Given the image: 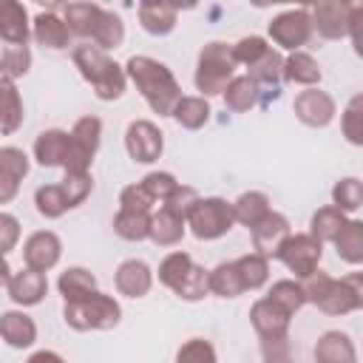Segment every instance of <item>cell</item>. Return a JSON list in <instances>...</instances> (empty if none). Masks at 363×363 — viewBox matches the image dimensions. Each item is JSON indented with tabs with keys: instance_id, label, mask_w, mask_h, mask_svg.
<instances>
[{
	"instance_id": "cell-48",
	"label": "cell",
	"mask_w": 363,
	"mask_h": 363,
	"mask_svg": "<svg viewBox=\"0 0 363 363\" xmlns=\"http://www.w3.org/2000/svg\"><path fill=\"white\" fill-rule=\"evenodd\" d=\"M357 119H360V99H352L349 111H346V136L349 142H360V128H357Z\"/></svg>"
},
{
	"instance_id": "cell-46",
	"label": "cell",
	"mask_w": 363,
	"mask_h": 363,
	"mask_svg": "<svg viewBox=\"0 0 363 363\" xmlns=\"http://www.w3.org/2000/svg\"><path fill=\"white\" fill-rule=\"evenodd\" d=\"M20 238V224L14 216L0 213V252H9Z\"/></svg>"
},
{
	"instance_id": "cell-23",
	"label": "cell",
	"mask_w": 363,
	"mask_h": 363,
	"mask_svg": "<svg viewBox=\"0 0 363 363\" xmlns=\"http://www.w3.org/2000/svg\"><path fill=\"white\" fill-rule=\"evenodd\" d=\"M113 230L128 241H142L150 233V216H147V210H125L122 207L119 216L113 218Z\"/></svg>"
},
{
	"instance_id": "cell-26",
	"label": "cell",
	"mask_w": 363,
	"mask_h": 363,
	"mask_svg": "<svg viewBox=\"0 0 363 363\" xmlns=\"http://www.w3.org/2000/svg\"><path fill=\"white\" fill-rule=\"evenodd\" d=\"M207 284L213 292L224 295V298H235L238 292H244V281H241V272H238V264H221L216 267L210 275H207Z\"/></svg>"
},
{
	"instance_id": "cell-1",
	"label": "cell",
	"mask_w": 363,
	"mask_h": 363,
	"mask_svg": "<svg viewBox=\"0 0 363 363\" xmlns=\"http://www.w3.org/2000/svg\"><path fill=\"white\" fill-rule=\"evenodd\" d=\"M128 74L156 113L173 111V105L179 102V85H176L173 74L167 71V65H162L150 57H130Z\"/></svg>"
},
{
	"instance_id": "cell-6",
	"label": "cell",
	"mask_w": 363,
	"mask_h": 363,
	"mask_svg": "<svg viewBox=\"0 0 363 363\" xmlns=\"http://www.w3.org/2000/svg\"><path fill=\"white\" fill-rule=\"evenodd\" d=\"M187 221H190L196 238H218L233 227L235 216H233V204H227L221 199H204V201L199 199L196 207L190 210Z\"/></svg>"
},
{
	"instance_id": "cell-41",
	"label": "cell",
	"mask_w": 363,
	"mask_h": 363,
	"mask_svg": "<svg viewBox=\"0 0 363 363\" xmlns=\"http://www.w3.org/2000/svg\"><path fill=\"white\" fill-rule=\"evenodd\" d=\"M60 187L65 190V199H68V204L74 207V204H79V201L91 193V176H88V173H68Z\"/></svg>"
},
{
	"instance_id": "cell-18",
	"label": "cell",
	"mask_w": 363,
	"mask_h": 363,
	"mask_svg": "<svg viewBox=\"0 0 363 363\" xmlns=\"http://www.w3.org/2000/svg\"><path fill=\"white\" fill-rule=\"evenodd\" d=\"M68 142H71V136L62 133V130H45V133H40V139H37V145H34L37 162L45 164V167H51V164H65Z\"/></svg>"
},
{
	"instance_id": "cell-39",
	"label": "cell",
	"mask_w": 363,
	"mask_h": 363,
	"mask_svg": "<svg viewBox=\"0 0 363 363\" xmlns=\"http://www.w3.org/2000/svg\"><path fill=\"white\" fill-rule=\"evenodd\" d=\"M269 298H272L281 309H286V312H295V309L306 301V298H303V289H301V286H295L292 281H278V284L272 286Z\"/></svg>"
},
{
	"instance_id": "cell-24",
	"label": "cell",
	"mask_w": 363,
	"mask_h": 363,
	"mask_svg": "<svg viewBox=\"0 0 363 363\" xmlns=\"http://www.w3.org/2000/svg\"><path fill=\"white\" fill-rule=\"evenodd\" d=\"M68 26L60 20V17H54V14H40L37 20H34V37L43 43V45H48V48H65V43H68Z\"/></svg>"
},
{
	"instance_id": "cell-17",
	"label": "cell",
	"mask_w": 363,
	"mask_h": 363,
	"mask_svg": "<svg viewBox=\"0 0 363 363\" xmlns=\"http://www.w3.org/2000/svg\"><path fill=\"white\" fill-rule=\"evenodd\" d=\"M23 122V102L11 79L0 77V133H14Z\"/></svg>"
},
{
	"instance_id": "cell-36",
	"label": "cell",
	"mask_w": 363,
	"mask_h": 363,
	"mask_svg": "<svg viewBox=\"0 0 363 363\" xmlns=\"http://www.w3.org/2000/svg\"><path fill=\"white\" fill-rule=\"evenodd\" d=\"M190 267H193V261H190L187 252H170L162 261V267H159V278H162V284H167V286L176 289L182 284V278L190 272Z\"/></svg>"
},
{
	"instance_id": "cell-10",
	"label": "cell",
	"mask_w": 363,
	"mask_h": 363,
	"mask_svg": "<svg viewBox=\"0 0 363 363\" xmlns=\"http://www.w3.org/2000/svg\"><path fill=\"white\" fill-rule=\"evenodd\" d=\"M125 145L136 162H153L162 153V133L150 122H133L125 133Z\"/></svg>"
},
{
	"instance_id": "cell-28",
	"label": "cell",
	"mask_w": 363,
	"mask_h": 363,
	"mask_svg": "<svg viewBox=\"0 0 363 363\" xmlns=\"http://www.w3.org/2000/svg\"><path fill=\"white\" fill-rule=\"evenodd\" d=\"M0 335L11 346H28L34 340V323L20 312H6L0 318Z\"/></svg>"
},
{
	"instance_id": "cell-14",
	"label": "cell",
	"mask_w": 363,
	"mask_h": 363,
	"mask_svg": "<svg viewBox=\"0 0 363 363\" xmlns=\"http://www.w3.org/2000/svg\"><path fill=\"white\" fill-rule=\"evenodd\" d=\"M286 309H281L272 298L267 301H258L252 306V323L255 329L264 335V340H281L284 332H286Z\"/></svg>"
},
{
	"instance_id": "cell-2",
	"label": "cell",
	"mask_w": 363,
	"mask_h": 363,
	"mask_svg": "<svg viewBox=\"0 0 363 363\" xmlns=\"http://www.w3.org/2000/svg\"><path fill=\"white\" fill-rule=\"evenodd\" d=\"M74 62L79 65L82 77L94 85L99 99H116L125 91V74L116 62H111L99 48L91 45H79L74 51Z\"/></svg>"
},
{
	"instance_id": "cell-33",
	"label": "cell",
	"mask_w": 363,
	"mask_h": 363,
	"mask_svg": "<svg viewBox=\"0 0 363 363\" xmlns=\"http://www.w3.org/2000/svg\"><path fill=\"white\" fill-rule=\"evenodd\" d=\"M122 37H125L122 20L116 14H111V11H102V17L96 23V31H94V43L99 48H116L122 43Z\"/></svg>"
},
{
	"instance_id": "cell-12",
	"label": "cell",
	"mask_w": 363,
	"mask_h": 363,
	"mask_svg": "<svg viewBox=\"0 0 363 363\" xmlns=\"http://www.w3.org/2000/svg\"><path fill=\"white\" fill-rule=\"evenodd\" d=\"M289 235V224L284 216L278 213H267L255 227H252V241H255V250L261 255H275L281 241Z\"/></svg>"
},
{
	"instance_id": "cell-49",
	"label": "cell",
	"mask_w": 363,
	"mask_h": 363,
	"mask_svg": "<svg viewBox=\"0 0 363 363\" xmlns=\"http://www.w3.org/2000/svg\"><path fill=\"white\" fill-rule=\"evenodd\" d=\"M14 193H17V179L9 176L6 170H0V204H3V201H11Z\"/></svg>"
},
{
	"instance_id": "cell-9",
	"label": "cell",
	"mask_w": 363,
	"mask_h": 363,
	"mask_svg": "<svg viewBox=\"0 0 363 363\" xmlns=\"http://www.w3.org/2000/svg\"><path fill=\"white\" fill-rule=\"evenodd\" d=\"M312 34V20L306 11H286L269 23V37L284 45V48H298L309 40Z\"/></svg>"
},
{
	"instance_id": "cell-16",
	"label": "cell",
	"mask_w": 363,
	"mask_h": 363,
	"mask_svg": "<svg viewBox=\"0 0 363 363\" xmlns=\"http://www.w3.org/2000/svg\"><path fill=\"white\" fill-rule=\"evenodd\" d=\"M26 9L17 0H0V37L6 43H26L28 40V23Z\"/></svg>"
},
{
	"instance_id": "cell-45",
	"label": "cell",
	"mask_w": 363,
	"mask_h": 363,
	"mask_svg": "<svg viewBox=\"0 0 363 363\" xmlns=\"http://www.w3.org/2000/svg\"><path fill=\"white\" fill-rule=\"evenodd\" d=\"M0 170H6L9 176H14L17 182L28 173V159H26V153L23 150H17V147H3L0 150Z\"/></svg>"
},
{
	"instance_id": "cell-5",
	"label": "cell",
	"mask_w": 363,
	"mask_h": 363,
	"mask_svg": "<svg viewBox=\"0 0 363 363\" xmlns=\"http://www.w3.org/2000/svg\"><path fill=\"white\" fill-rule=\"evenodd\" d=\"M99 130H102V122L96 116H85L74 125V130L68 133L71 142H68V156L62 164L65 173H88V164L99 145Z\"/></svg>"
},
{
	"instance_id": "cell-42",
	"label": "cell",
	"mask_w": 363,
	"mask_h": 363,
	"mask_svg": "<svg viewBox=\"0 0 363 363\" xmlns=\"http://www.w3.org/2000/svg\"><path fill=\"white\" fill-rule=\"evenodd\" d=\"M335 207L337 210H357L360 207V182L357 179H343L335 187Z\"/></svg>"
},
{
	"instance_id": "cell-40",
	"label": "cell",
	"mask_w": 363,
	"mask_h": 363,
	"mask_svg": "<svg viewBox=\"0 0 363 363\" xmlns=\"http://www.w3.org/2000/svg\"><path fill=\"white\" fill-rule=\"evenodd\" d=\"M196 201H199V196H196V190L193 187H173V193L164 199V207L167 210H173L176 216H182V218H187L190 216V210L196 207Z\"/></svg>"
},
{
	"instance_id": "cell-47",
	"label": "cell",
	"mask_w": 363,
	"mask_h": 363,
	"mask_svg": "<svg viewBox=\"0 0 363 363\" xmlns=\"http://www.w3.org/2000/svg\"><path fill=\"white\" fill-rule=\"evenodd\" d=\"M150 204H153V199L145 193V187L139 184H133V187H125L122 190V207L125 210H150Z\"/></svg>"
},
{
	"instance_id": "cell-52",
	"label": "cell",
	"mask_w": 363,
	"mask_h": 363,
	"mask_svg": "<svg viewBox=\"0 0 363 363\" xmlns=\"http://www.w3.org/2000/svg\"><path fill=\"white\" fill-rule=\"evenodd\" d=\"M340 3H346L349 9H357V0H340Z\"/></svg>"
},
{
	"instance_id": "cell-19",
	"label": "cell",
	"mask_w": 363,
	"mask_h": 363,
	"mask_svg": "<svg viewBox=\"0 0 363 363\" xmlns=\"http://www.w3.org/2000/svg\"><path fill=\"white\" fill-rule=\"evenodd\" d=\"M116 286L119 292L130 295V298H139L150 289V269L145 261H125L116 272Z\"/></svg>"
},
{
	"instance_id": "cell-44",
	"label": "cell",
	"mask_w": 363,
	"mask_h": 363,
	"mask_svg": "<svg viewBox=\"0 0 363 363\" xmlns=\"http://www.w3.org/2000/svg\"><path fill=\"white\" fill-rule=\"evenodd\" d=\"M142 187H145V193H147L153 201H164V199L173 193L176 179H173L170 173H150V176L142 182Z\"/></svg>"
},
{
	"instance_id": "cell-50",
	"label": "cell",
	"mask_w": 363,
	"mask_h": 363,
	"mask_svg": "<svg viewBox=\"0 0 363 363\" xmlns=\"http://www.w3.org/2000/svg\"><path fill=\"white\" fill-rule=\"evenodd\" d=\"M9 278H11V269H9V264H6V258H3V252H0V286H6Z\"/></svg>"
},
{
	"instance_id": "cell-51",
	"label": "cell",
	"mask_w": 363,
	"mask_h": 363,
	"mask_svg": "<svg viewBox=\"0 0 363 363\" xmlns=\"http://www.w3.org/2000/svg\"><path fill=\"white\" fill-rule=\"evenodd\" d=\"M37 3H43V6H57V3H62V0H37Z\"/></svg>"
},
{
	"instance_id": "cell-8",
	"label": "cell",
	"mask_w": 363,
	"mask_h": 363,
	"mask_svg": "<svg viewBox=\"0 0 363 363\" xmlns=\"http://www.w3.org/2000/svg\"><path fill=\"white\" fill-rule=\"evenodd\" d=\"M292 272L298 275H309L315 272L318 261H320V241L315 235H286L275 252Z\"/></svg>"
},
{
	"instance_id": "cell-15",
	"label": "cell",
	"mask_w": 363,
	"mask_h": 363,
	"mask_svg": "<svg viewBox=\"0 0 363 363\" xmlns=\"http://www.w3.org/2000/svg\"><path fill=\"white\" fill-rule=\"evenodd\" d=\"M45 286H48V284H45V275H43L40 269H31V267L9 278V292H11V298H14L17 303H23V306L37 303V301L45 295Z\"/></svg>"
},
{
	"instance_id": "cell-29",
	"label": "cell",
	"mask_w": 363,
	"mask_h": 363,
	"mask_svg": "<svg viewBox=\"0 0 363 363\" xmlns=\"http://www.w3.org/2000/svg\"><path fill=\"white\" fill-rule=\"evenodd\" d=\"M224 102L230 111H250L258 102V85L250 77H238L224 88Z\"/></svg>"
},
{
	"instance_id": "cell-43",
	"label": "cell",
	"mask_w": 363,
	"mask_h": 363,
	"mask_svg": "<svg viewBox=\"0 0 363 363\" xmlns=\"http://www.w3.org/2000/svg\"><path fill=\"white\" fill-rule=\"evenodd\" d=\"M269 45L261 40V37H244L238 45H233L230 51H233V60L235 62H247V65H252L264 51H267Z\"/></svg>"
},
{
	"instance_id": "cell-4",
	"label": "cell",
	"mask_w": 363,
	"mask_h": 363,
	"mask_svg": "<svg viewBox=\"0 0 363 363\" xmlns=\"http://www.w3.org/2000/svg\"><path fill=\"white\" fill-rule=\"evenodd\" d=\"M233 51L224 43H210L204 45L199 57V71H196V85L201 94H221L227 88V79L233 77Z\"/></svg>"
},
{
	"instance_id": "cell-35",
	"label": "cell",
	"mask_w": 363,
	"mask_h": 363,
	"mask_svg": "<svg viewBox=\"0 0 363 363\" xmlns=\"http://www.w3.org/2000/svg\"><path fill=\"white\" fill-rule=\"evenodd\" d=\"M343 224H346L343 210H337V207H326V210H320V213L312 218V235H315L318 241H323V238L335 241V235L340 233Z\"/></svg>"
},
{
	"instance_id": "cell-20",
	"label": "cell",
	"mask_w": 363,
	"mask_h": 363,
	"mask_svg": "<svg viewBox=\"0 0 363 363\" xmlns=\"http://www.w3.org/2000/svg\"><path fill=\"white\" fill-rule=\"evenodd\" d=\"M156 244H176L182 235H184V218L182 216H176L173 210H167V207H162L153 218H150V233H147Z\"/></svg>"
},
{
	"instance_id": "cell-37",
	"label": "cell",
	"mask_w": 363,
	"mask_h": 363,
	"mask_svg": "<svg viewBox=\"0 0 363 363\" xmlns=\"http://www.w3.org/2000/svg\"><path fill=\"white\" fill-rule=\"evenodd\" d=\"M60 289H62L65 301L82 298V295H88V292L94 289V275L85 272V269H79V267H74V269H68V272L60 278Z\"/></svg>"
},
{
	"instance_id": "cell-34",
	"label": "cell",
	"mask_w": 363,
	"mask_h": 363,
	"mask_svg": "<svg viewBox=\"0 0 363 363\" xmlns=\"http://www.w3.org/2000/svg\"><path fill=\"white\" fill-rule=\"evenodd\" d=\"M68 199H65V190L60 184H48V187H40L37 190V210L48 218H57L68 210Z\"/></svg>"
},
{
	"instance_id": "cell-30",
	"label": "cell",
	"mask_w": 363,
	"mask_h": 363,
	"mask_svg": "<svg viewBox=\"0 0 363 363\" xmlns=\"http://www.w3.org/2000/svg\"><path fill=\"white\" fill-rule=\"evenodd\" d=\"M173 116H176L179 125L196 130V128H201V125L207 122L210 108H207V102L199 99V96H184V99H179V102L173 105Z\"/></svg>"
},
{
	"instance_id": "cell-32",
	"label": "cell",
	"mask_w": 363,
	"mask_h": 363,
	"mask_svg": "<svg viewBox=\"0 0 363 363\" xmlns=\"http://www.w3.org/2000/svg\"><path fill=\"white\" fill-rule=\"evenodd\" d=\"M28 60L31 57H28L26 43H9V48H3V54H0V74L6 79H14L28 71Z\"/></svg>"
},
{
	"instance_id": "cell-31",
	"label": "cell",
	"mask_w": 363,
	"mask_h": 363,
	"mask_svg": "<svg viewBox=\"0 0 363 363\" xmlns=\"http://www.w3.org/2000/svg\"><path fill=\"white\" fill-rule=\"evenodd\" d=\"M335 244H337V252H340L346 261L357 264V261L363 258V224L346 221V224L340 227V233L335 235Z\"/></svg>"
},
{
	"instance_id": "cell-38",
	"label": "cell",
	"mask_w": 363,
	"mask_h": 363,
	"mask_svg": "<svg viewBox=\"0 0 363 363\" xmlns=\"http://www.w3.org/2000/svg\"><path fill=\"white\" fill-rule=\"evenodd\" d=\"M238 264V272H241V281H244V289H255L267 281V261L264 255H244L235 261Z\"/></svg>"
},
{
	"instance_id": "cell-25",
	"label": "cell",
	"mask_w": 363,
	"mask_h": 363,
	"mask_svg": "<svg viewBox=\"0 0 363 363\" xmlns=\"http://www.w3.org/2000/svg\"><path fill=\"white\" fill-rule=\"evenodd\" d=\"M267 213H269V199H267L264 193H244V196L233 204L235 221H241V224H247V227H255Z\"/></svg>"
},
{
	"instance_id": "cell-22",
	"label": "cell",
	"mask_w": 363,
	"mask_h": 363,
	"mask_svg": "<svg viewBox=\"0 0 363 363\" xmlns=\"http://www.w3.org/2000/svg\"><path fill=\"white\" fill-rule=\"evenodd\" d=\"M139 20L150 34H167L176 26V9L167 3H142Z\"/></svg>"
},
{
	"instance_id": "cell-11",
	"label": "cell",
	"mask_w": 363,
	"mask_h": 363,
	"mask_svg": "<svg viewBox=\"0 0 363 363\" xmlns=\"http://www.w3.org/2000/svg\"><path fill=\"white\" fill-rule=\"evenodd\" d=\"M295 113H298L301 122H306L312 128H323L335 116V102L323 91H303L295 99Z\"/></svg>"
},
{
	"instance_id": "cell-27",
	"label": "cell",
	"mask_w": 363,
	"mask_h": 363,
	"mask_svg": "<svg viewBox=\"0 0 363 363\" xmlns=\"http://www.w3.org/2000/svg\"><path fill=\"white\" fill-rule=\"evenodd\" d=\"M281 74H284L289 82H298V85H315V82L320 79V68H318V62H315L309 54H292V57L284 62Z\"/></svg>"
},
{
	"instance_id": "cell-3",
	"label": "cell",
	"mask_w": 363,
	"mask_h": 363,
	"mask_svg": "<svg viewBox=\"0 0 363 363\" xmlns=\"http://www.w3.org/2000/svg\"><path fill=\"white\" fill-rule=\"evenodd\" d=\"M65 320L77 329H108L119 320V306L113 298L91 289L82 298L65 301Z\"/></svg>"
},
{
	"instance_id": "cell-21",
	"label": "cell",
	"mask_w": 363,
	"mask_h": 363,
	"mask_svg": "<svg viewBox=\"0 0 363 363\" xmlns=\"http://www.w3.org/2000/svg\"><path fill=\"white\" fill-rule=\"evenodd\" d=\"M99 17H102V9L94 6V3H71L65 9V26H68V31H77L82 37H94Z\"/></svg>"
},
{
	"instance_id": "cell-13",
	"label": "cell",
	"mask_w": 363,
	"mask_h": 363,
	"mask_svg": "<svg viewBox=\"0 0 363 363\" xmlns=\"http://www.w3.org/2000/svg\"><path fill=\"white\" fill-rule=\"evenodd\" d=\"M23 255H26V264H28L31 269L45 272V269H51V267L57 264V258H60V238H57L54 233H34V235L26 241Z\"/></svg>"
},
{
	"instance_id": "cell-7",
	"label": "cell",
	"mask_w": 363,
	"mask_h": 363,
	"mask_svg": "<svg viewBox=\"0 0 363 363\" xmlns=\"http://www.w3.org/2000/svg\"><path fill=\"white\" fill-rule=\"evenodd\" d=\"M318 3V11H315V28L323 34V37H343L349 31L357 28V20H360V11L357 9H349L346 3L340 0H315Z\"/></svg>"
}]
</instances>
